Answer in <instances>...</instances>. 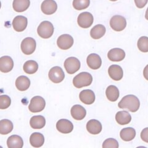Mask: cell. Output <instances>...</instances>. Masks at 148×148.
<instances>
[{"label":"cell","mask_w":148,"mask_h":148,"mask_svg":"<svg viewBox=\"0 0 148 148\" xmlns=\"http://www.w3.org/2000/svg\"><path fill=\"white\" fill-rule=\"evenodd\" d=\"M119 108L127 109L132 112H136L140 107V101L137 97L133 95H128L121 99L119 104Z\"/></svg>","instance_id":"cell-1"},{"label":"cell","mask_w":148,"mask_h":148,"mask_svg":"<svg viewBox=\"0 0 148 148\" xmlns=\"http://www.w3.org/2000/svg\"><path fill=\"white\" fill-rule=\"evenodd\" d=\"M92 82V77L88 72H83L78 73L73 79V84L77 88L90 86Z\"/></svg>","instance_id":"cell-2"},{"label":"cell","mask_w":148,"mask_h":148,"mask_svg":"<svg viewBox=\"0 0 148 148\" xmlns=\"http://www.w3.org/2000/svg\"><path fill=\"white\" fill-rule=\"evenodd\" d=\"M38 35L44 39H48L51 37L54 33V26L51 22L43 21L41 23L37 29Z\"/></svg>","instance_id":"cell-3"},{"label":"cell","mask_w":148,"mask_h":148,"mask_svg":"<svg viewBox=\"0 0 148 148\" xmlns=\"http://www.w3.org/2000/svg\"><path fill=\"white\" fill-rule=\"evenodd\" d=\"M45 100L42 97L36 96L31 99L29 106V109L30 112L33 113L40 112L45 109Z\"/></svg>","instance_id":"cell-4"},{"label":"cell","mask_w":148,"mask_h":148,"mask_svg":"<svg viewBox=\"0 0 148 148\" xmlns=\"http://www.w3.org/2000/svg\"><path fill=\"white\" fill-rule=\"evenodd\" d=\"M110 26L116 32H121L127 26V21L125 18L122 16H114L110 20Z\"/></svg>","instance_id":"cell-5"},{"label":"cell","mask_w":148,"mask_h":148,"mask_svg":"<svg viewBox=\"0 0 148 148\" xmlns=\"http://www.w3.org/2000/svg\"><path fill=\"white\" fill-rule=\"evenodd\" d=\"M64 66L69 74H73L79 70L81 64L77 58L70 57L66 59Z\"/></svg>","instance_id":"cell-6"},{"label":"cell","mask_w":148,"mask_h":148,"mask_svg":"<svg viewBox=\"0 0 148 148\" xmlns=\"http://www.w3.org/2000/svg\"><path fill=\"white\" fill-rule=\"evenodd\" d=\"M94 21V18L89 12H83L80 14L77 18L78 24L83 29H88L91 26Z\"/></svg>","instance_id":"cell-7"},{"label":"cell","mask_w":148,"mask_h":148,"mask_svg":"<svg viewBox=\"0 0 148 148\" xmlns=\"http://www.w3.org/2000/svg\"><path fill=\"white\" fill-rule=\"evenodd\" d=\"M49 80L54 83H59L63 81L65 78V73L61 67L55 66L50 69L48 73Z\"/></svg>","instance_id":"cell-8"},{"label":"cell","mask_w":148,"mask_h":148,"mask_svg":"<svg viewBox=\"0 0 148 148\" xmlns=\"http://www.w3.org/2000/svg\"><path fill=\"white\" fill-rule=\"evenodd\" d=\"M21 47L22 51L24 54L26 55L32 54L35 51L36 41L34 38L27 37L22 41Z\"/></svg>","instance_id":"cell-9"},{"label":"cell","mask_w":148,"mask_h":148,"mask_svg":"<svg viewBox=\"0 0 148 148\" xmlns=\"http://www.w3.org/2000/svg\"><path fill=\"white\" fill-rule=\"evenodd\" d=\"M58 46L62 50L70 49L73 45V38L68 34H64L60 36L57 40Z\"/></svg>","instance_id":"cell-10"},{"label":"cell","mask_w":148,"mask_h":148,"mask_svg":"<svg viewBox=\"0 0 148 148\" xmlns=\"http://www.w3.org/2000/svg\"><path fill=\"white\" fill-rule=\"evenodd\" d=\"M58 9L57 3L54 0H45L41 5V9L46 15H52Z\"/></svg>","instance_id":"cell-11"},{"label":"cell","mask_w":148,"mask_h":148,"mask_svg":"<svg viewBox=\"0 0 148 148\" xmlns=\"http://www.w3.org/2000/svg\"><path fill=\"white\" fill-rule=\"evenodd\" d=\"M56 128L59 132L64 134H68L73 131V125L70 120L61 119L56 123Z\"/></svg>","instance_id":"cell-12"},{"label":"cell","mask_w":148,"mask_h":148,"mask_svg":"<svg viewBox=\"0 0 148 148\" xmlns=\"http://www.w3.org/2000/svg\"><path fill=\"white\" fill-rule=\"evenodd\" d=\"M86 63L90 69L92 70H97L101 66L102 60L98 54L92 53L88 56Z\"/></svg>","instance_id":"cell-13"},{"label":"cell","mask_w":148,"mask_h":148,"mask_svg":"<svg viewBox=\"0 0 148 148\" xmlns=\"http://www.w3.org/2000/svg\"><path fill=\"white\" fill-rule=\"evenodd\" d=\"M108 58L111 61L120 62L125 58V53L120 48H113L108 52Z\"/></svg>","instance_id":"cell-14"},{"label":"cell","mask_w":148,"mask_h":148,"mask_svg":"<svg viewBox=\"0 0 148 148\" xmlns=\"http://www.w3.org/2000/svg\"><path fill=\"white\" fill-rule=\"evenodd\" d=\"M108 73L109 77L115 81H119L123 76V71L122 67L119 65H112L109 67Z\"/></svg>","instance_id":"cell-15"},{"label":"cell","mask_w":148,"mask_h":148,"mask_svg":"<svg viewBox=\"0 0 148 148\" xmlns=\"http://www.w3.org/2000/svg\"><path fill=\"white\" fill-rule=\"evenodd\" d=\"M80 101L83 104L90 105L94 103L95 101V92L91 90H82L79 95Z\"/></svg>","instance_id":"cell-16"},{"label":"cell","mask_w":148,"mask_h":148,"mask_svg":"<svg viewBox=\"0 0 148 148\" xmlns=\"http://www.w3.org/2000/svg\"><path fill=\"white\" fill-rule=\"evenodd\" d=\"M27 18L22 16H16L14 18L12 22V26L16 32H23L27 26Z\"/></svg>","instance_id":"cell-17"},{"label":"cell","mask_w":148,"mask_h":148,"mask_svg":"<svg viewBox=\"0 0 148 148\" xmlns=\"http://www.w3.org/2000/svg\"><path fill=\"white\" fill-rule=\"evenodd\" d=\"M13 67L14 62L11 57L5 56L0 58V71L8 73L12 71Z\"/></svg>","instance_id":"cell-18"},{"label":"cell","mask_w":148,"mask_h":148,"mask_svg":"<svg viewBox=\"0 0 148 148\" xmlns=\"http://www.w3.org/2000/svg\"><path fill=\"white\" fill-rule=\"evenodd\" d=\"M102 125L98 120L91 119L86 123V130L92 135H98L102 131Z\"/></svg>","instance_id":"cell-19"},{"label":"cell","mask_w":148,"mask_h":148,"mask_svg":"<svg viewBox=\"0 0 148 148\" xmlns=\"http://www.w3.org/2000/svg\"><path fill=\"white\" fill-rule=\"evenodd\" d=\"M72 117L77 120H82L84 119L86 115V109L79 104H76L72 106L71 110Z\"/></svg>","instance_id":"cell-20"},{"label":"cell","mask_w":148,"mask_h":148,"mask_svg":"<svg viewBox=\"0 0 148 148\" xmlns=\"http://www.w3.org/2000/svg\"><path fill=\"white\" fill-rule=\"evenodd\" d=\"M115 120L119 125H125L130 123V122H131L132 116L127 111H119L115 115Z\"/></svg>","instance_id":"cell-21"},{"label":"cell","mask_w":148,"mask_h":148,"mask_svg":"<svg viewBox=\"0 0 148 148\" xmlns=\"http://www.w3.org/2000/svg\"><path fill=\"white\" fill-rule=\"evenodd\" d=\"M120 136L125 141H130L136 136L135 130L132 127L123 128L120 133Z\"/></svg>","instance_id":"cell-22"},{"label":"cell","mask_w":148,"mask_h":148,"mask_svg":"<svg viewBox=\"0 0 148 148\" xmlns=\"http://www.w3.org/2000/svg\"><path fill=\"white\" fill-rule=\"evenodd\" d=\"M7 145L9 148H22L24 146V141L21 136L14 135L8 138Z\"/></svg>","instance_id":"cell-23"},{"label":"cell","mask_w":148,"mask_h":148,"mask_svg":"<svg viewBox=\"0 0 148 148\" xmlns=\"http://www.w3.org/2000/svg\"><path fill=\"white\" fill-rule=\"evenodd\" d=\"M45 143L44 136L40 133H32L30 137V145L34 147H41Z\"/></svg>","instance_id":"cell-24"},{"label":"cell","mask_w":148,"mask_h":148,"mask_svg":"<svg viewBox=\"0 0 148 148\" xmlns=\"http://www.w3.org/2000/svg\"><path fill=\"white\" fill-rule=\"evenodd\" d=\"M106 31V27L103 25H96L91 29L90 31V36L92 38L98 40L101 38L105 35Z\"/></svg>","instance_id":"cell-25"},{"label":"cell","mask_w":148,"mask_h":148,"mask_svg":"<svg viewBox=\"0 0 148 148\" xmlns=\"http://www.w3.org/2000/svg\"><path fill=\"white\" fill-rule=\"evenodd\" d=\"M30 4V0H14L12 6L14 10L17 12L26 11Z\"/></svg>","instance_id":"cell-26"},{"label":"cell","mask_w":148,"mask_h":148,"mask_svg":"<svg viewBox=\"0 0 148 148\" xmlns=\"http://www.w3.org/2000/svg\"><path fill=\"white\" fill-rule=\"evenodd\" d=\"M30 86V81L29 78L25 76L18 77L16 80V86L17 89L21 91H24L29 89Z\"/></svg>","instance_id":"cell-27"},{"label":"cell","mask_w":148,"mask_h":148,"mask_svg":"<svg viewBox=\"0 0 148 148\" xmlns=\"http://www.w3.org/2000/svg\"><path fill=\"white\" fill-rule=\"evenodd\" d=\"M46 124V120L42 115H35L32 117L30 120V125L34 129L43 128Z\"/></svg>","instance_id":"cell-28"},{"label":"cell","mask_w":148,"mask_h":148,"mask_svg":"<svg viewBox=\"0 0 148 148\" xmlns=\"http://www.w3.org/2000/svg\"><path fill=\"white\" fill-rule=\"evenodd\" d=\"M106 95L109 101L111 102H115L119 98V90L115 86L110 85L106 89Z\"/></svg>","instance_id":"cell-29"},{"label":"cell","mask_w":148,"mask_h":148,"mask_svg":"<svg viewBox=\"0 0 148 148\" xmlns=\"http://www.w3.org/2000/svg\"><path fill=\"white\" fill-rule=\"evenodd\" d=\"M13 130V123L8 119L0 120V134L8 135Z\"/></svg>","instance_id":"cell-30"},{"label":"cell","mask_w":148,"mask_h":148,"mask_svg":"<svg viewBox=\"0 0 148 148\" xmlns=\"http://www.w3.org/2000/svg\"><path fill=\"white\" fill-rule=\"evenodd\" d=\"M24 72L27 74H34L38 69V64L33 60H30L25 62L23 66Z\"/></svg>","instance_id":"cell-31"},{"label":"cell","mask_w":148,"mask_h":148,"mask_svg":"<svg viewBox=\"0 0 148 148\" xmlns=\"http://www.w3.org/2000/svg\"><path fill=\"white\" fill-rule=\"evenodd\" d=\"M90 4V0H73V7L76 10L80 11L88 8Z\"/></svg>","instance_id":"cell-32"},{"label":"cell","mask_w":148,"mask_h":148,"mask_svg":"<svg viewBox=\"0 0 148 148\" xmlns=\"http://www.w3.org/2000/svg\"><path fill=\"white\" fill-rule=\"evenodd\" d=\"M137 46L138 49L143 53L148 52V37L147 36H141L139 38Z\"/></svg>","instance_id":"cell-33"},{"label":"cell","mask_w":148,"mask_h":148,"mask_svg":"<svg viewBox=\"0 0 148 148\" xmlns=\"http://www.w3.org/2000/svg\"><path fill=\"white\" fill-rule=\"evenodd\" d=\"M11 99L7 95L0 96V109H6L10 106Z\"/></svg>","instance_id":"cell-34"},{"label":"cell","mask_w":148,"mask_h":148,"mask_svg":"<svg viewBox=\"0 0 148 148\" xmlns=\"http://www.w3.org/2000/svg\"><path fill=\"white\" fill-rule=\"evenodd\" d=\"M102 147L103 148H118L119 145L118 141L116 140L114 138H108L103 142Z\"/></svg>","instance_id":"cell-35"},{"label":"cell","mask_w":148,"mask_h":148,"mask_svg":"<svg viewBox=\"0 0 148 148\" xmlns=\"http://www.w3.org/2000/svg\"><path fill=\"white\" fill-rule=\"evenodd\" d=\"M141 140L146 143H148V127L144 128L141 133Z\"/></svg>","instance_id":"cell-36"},{"label":"cell","mask_w":148,"mask_h":148,"mask_svg":"<svg viewBox=\"0 0 148 148\" xmlns=\"http://www.w3.org/2000/svg\"><path fill=\"white\" fill-rule=\"evenodd\" d=\"M148 2V0H135V3L137 8L141 9L144 8Z\"/></svg>","instance_id":"cell-37"},{"label":"cell","mask_w":148,"mask_h":148,"mask_svg":"<svg viewBox=\"0 0 148 148\" xmlns=\"http://www.w3.org/2000/svg\"><path fill=\"white\" fill-rule=\"evenodd\" d=\"M143 75H144L145 79L148 80V64L144 69V71H143Z\"/></svg>","instance_id":"cell-38"},{"label":"cell","mask_w":148,"mask_h":148,"mask_svg":"<svg viewBox=\"0 0 148 148\" xmlns=\"http://www.w3.org/2000/svg\"><path fill=\"white\" fill-rule=\"evenodd\" d=\"M145 18H146V20H147V21H148V8H147V10H146V11Z\"/></svg>","instance_id":"cell-39"},{"label":"cell","mask_w":148,"mask_h":148,"mask_svg":"<svg viewBox=\"0 0 148 148\" xmlns=\"http://www.w3.org/2000/svg\"><path fill=\"white\" fill-rule=\"evenodd\" d=\"M110 1H117V0H110Z\"/></svg>","instance_id":"cell-40"},{"label":"cell","mask_w":148,"mask_h":148,"mask_svg":"<svg viewBox=\"0 0 148 148\" xmlns=\"http://www.w3.org/2000/svg\"><path fill=\"white\" fill-rule=\"evenodd\" d=\"M1 1H0V9H1Z\"/></svg>","instance_id":"cell-41"}]
</instances>
